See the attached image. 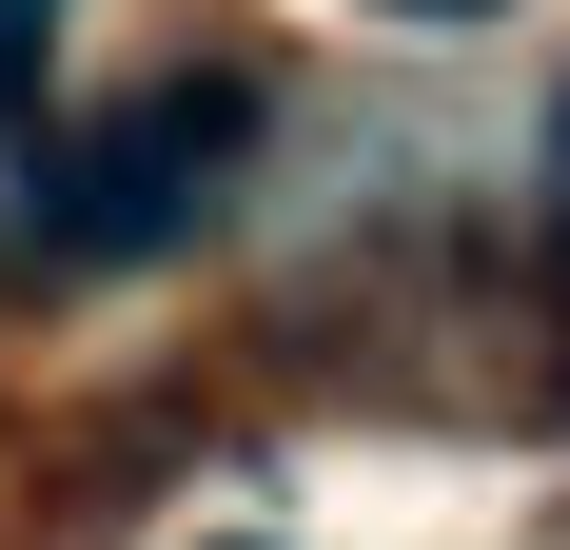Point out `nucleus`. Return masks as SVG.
<instances>
[{
    "instance_id": "1",
    "label": "nucleus",
    "mask_w": 570,
    "mask_h": 550,
    "mask_svg": "<svg viewBox=\"0 0 570 550\" xmlns=\"http://www.w3.org/2000/svg\"><path fill=\"white\" fill-rule=\"evenodd\" d=\"M236 79H197V99H138V118H99L79 158H59V197H40V236L59 256H177V236L217 217V177H236Z\"/></svg>"
},
{
    "instance_id": "2",
    "label": "nucleus",
    "mask_w": 570,
    "mask_h": 550,
    "mask_svg": "<svg viewBox=\"0 0 570 550\" xmlns=\"http://www.w3.org/2000/svg\"><path fill=\"white\" fill-rule=\"evenodd\" d=\"M20 79H40V0H0V118H20Z\"/></svg>"
},
{
    "instance_id": "3",
    "label": "nucleus",
    "mask_w": 570,
    "mask_h": 550,
    "mask_svg": "<svg viewBox=\"0 0 570 550\" xmlns=\"http://www.w3.org/2000/svg\"><path fill=\"white\" fill-rule=\"evenodd\" d=\"M413 20H492V0H413Z\"/></svg>"
},
{
    "instance_id": "4",
    "label": "nucleus",
    "mask_w": 570,
    "mask_h": 550,
    "mask_svg": "<svg viewBox=\"0 0 570 550\" xmlns=\"http://www.w3.org/2000/svg\"><path fill=\"white\" fill-rule=\"evenodd\" d=\"M551 197H570V118H551Z\"/></svg>"
}]
</instances>
